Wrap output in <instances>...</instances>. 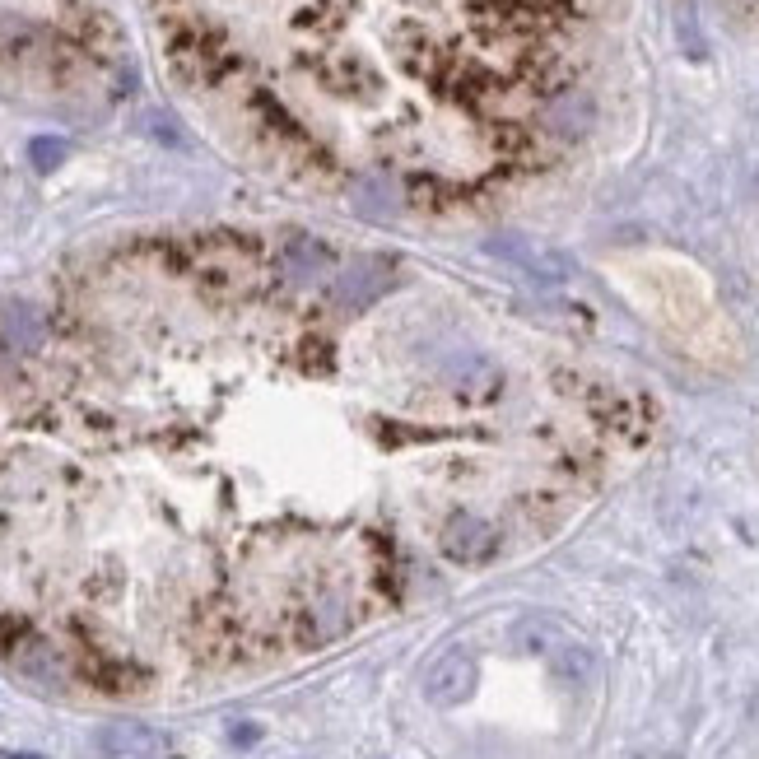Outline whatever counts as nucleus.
Masks as SVG:
<instances>
[{"label": "nucleus", "mask_w": 759, "mask_h": 759, "mask_svg": "<svg viewBox=\"0 0 759 759\" xmlns=\"http://www.w3.org/2000/svg\"><path fill=\"white\" fill-rule=\"evenodd\" d=\"M229 741H233L238 750L257 746V741H261V727H257V722H233V727H229Z\"/></svg>", "instance_id": "obj_9"}, {"label": "nucleus", "mask_w": 759, "mask_h": 759, "mask_svg": "<svg viewBox=\"0 0 759 759\" xmlns=\"http://www.w3.org/2000/svg\"><path fill=\"white\" fill-rule=\"evenodd\" d=\"M0 759H47V755H28V750H5Z\"/></svg>", "instance_id": "obj_10"}, {"label": "nucleus", "mask_w": 759, "mask_h": 759, "mask_svg": "<svg viewBox=\"0 0 759 759\" xmlns=\"http://www.w3.org/2000/svg\"><path fill=\"white\" fill-rule=\"evenodd\" d=\"M555 671L564 680H573V685H578V680H587V671H592V652H587V648H564L555 657Z\"/></svg>", "instance_id": "obj_6"}, {"label": "nucleus", "mask_w": 759, "mask_h": 759, "mask_svg": "<svg viewBox=\"0 0 759 759\" xmlns=\"http://www.w3.org/2000/svg\"><path fill=\"white\" fill-rule=\"evenodd\" d=\"M513 643L522 652H545V648H550V629H545L541 620H522L513 629Z\"/></svg>", "instance_id": "obj_7"}, {"label": "nucleus", "mask_w": 759, "mask_h": 759, "mask_svg": "<svg viewBox=\"0 0 759 759\" xmlns=\"http://www.w3.org/2000/svg\"><path fill=\"white\" fill-rule=\"evenodd\" d=\"M61 154H66V145H61V140H33V163H38L42 173H47V168H56V163H61Z\"/></svg>", "instance_id": "obj_8"}, {"label": "nucleus", "mask_w": 759, "mask_h": 759, "mask_svg": "<svg viewBox=\"0 0 759 759\" xmlns=\"http://www.w3.org/2000/svg\"><path fill=\"white\" fill-rule=\"evenodd\" d=\"M168 56L275 159L471 196L503 173L489 117L531 61L522 0H159Z\"/></svg>", "instance_id": "obj_2"}, {"label": "nucleus", "mask_w": 759, "mask_h": 759, "mask_svg": "<svg viewBox=\"0 0 759 759\" xmlns=\"http://www.w3.org/2000/svg\"><path fill=\"white\" fill-rule=\"evenodd\" d=\"M424 694L434 699L438 708H457L475 694V657L466 648H448L434 662L429 680H424Z\"/></svg>", "instance_id": "obj_4"}, {"label": "nucleus", "mask_w": 759, "mask_h": 759, "mask_svg": "<svg viewBox=\"0 0 759 759\" xmlns=\"http://www.w3.org/2000/svg\"><path fill=\"white\" fill-rule=\"evenodd\" d=\"M499 545L503 531L485 508H461L438 531V555L452 559V564H485V559L499 555Z\"/></svg>", "instance_id": "obj_3"}, {"label": "nucleus", "mask_w": 759, "mask_h": 759, "mask_svg": "<svg viewBox=\"0 0 759 759\" xmlns=\"http://www.w3.org/2000/svg\"><path fill=\"white\" fill-rule=\"evenodd\" d=\"M312 238H173L94 261L52 308L0 312V559L229 545L233 583H275L345 536L312 485H485L508 373L475 350L396 387L359 359Z\"/></svg>", "instance_id": "obj_1"}, {"label": "nucleus", "mask_w": 759, "mask_h": 759, "mask_svg": "<svg viewBox=\"0 0 759 759\" xmlns=\"http://www.w3.org/2000/svg\"><path fill=\"white\" fill-rule=\"evenodd\" d=\"M159 746V736L150 732V727H140V722H112V727H103L98 732V750L103 755H150V750Z\"/></svg>", "instance_id": "obj_5"}]
</instances>
